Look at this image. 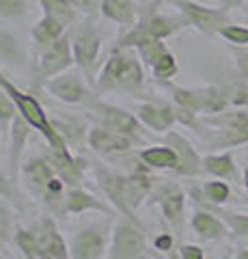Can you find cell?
Listing matches in <instances>:
<instances>
[{
	"label": "cell",
	"instance_id": "1",
	"mask_svg": "<svg viewBox=\"0 0 248 259\" xmlns=\"http://www.w3.org/2000/svg\"><path fill=\"white\" fill-rule=\"evenodd\" d=\"M142 84L145 69L134 48H115L95 80L97 93H136Z\"/></svg>",
	"mask_w": 248,
	"mask_h": 259
},
{
	"label": "cell",
	"instance_id": "2",
	"mask_svg": "<svg viewBox=\"0 0 248 259\" xmlns=\"http://www.w3.org/2000/svg\"><path fill=\"white\" fill-rule=\"evenodd\" d=\"M158 0L149 7L138 18V22L134 24L132 28H127L117 41V48H138L147 41H156V39H169L173 35H177L181 28L190 26L188 20L183 18L181 13L177 15H169V13H162L158 11Z\"/></svg>",
	"mask_w": 248,
	"mask_h": 259
},
{
	"label": "cell",
	"instance_id": "3",
	"mask_svg": "<svg viewBox=\"0 0 248 259\" xmlns=\"http://www.w3.org/2000/svg\"><path fill=\"white\" fill-rule=\"evenodd\" d=\"M0 89H3V91L11 97L13 104H15V108H18V112L28 121L30 125H33V130H37V132L43 136L45 143H47V147L69 149V145L65 143V139H63V136L57 132V127L52 125V119L47 117V112L41 106V102H39L33 93L22 91L20 87H15L11 80L3 74V69H0Z\"/></svg>",
	"mask_w": 248,
	"mask_h": 259
},
{
	"label": "cell",
	"instance_id": "4",
	"mask_svg": "<svg viewBox=\"0 0 248 259\" xmlns=\"http://www.w3.org/2000/svg\"><path fill=\"white\" fill-rule=\"evenodd\" d=\"M113 229L106 223H89L78 229L69 240L71 259H104L108 257Z\"/></svg>",
	"mask_w": 248,
	"mask_h": 259
},
{
	"label": "cell",
	"instance_id": "5",
	"mask_svg": "<svg viewBox=\"0 0 248 259\" xmlns=\"http://www.w3.org/2000/svg\"><path fill=\"white\" fill-rule=\"evenodd\" d=\"M71 50H74V61L82 69L86 82L95 84L102 52V35L91 24H82L71 32Z\"/></svg>",
	"mask_w": 248,
	"mask_h": 259
},
{
	"label": "cell",
	"instance_id": "6",
	"mask_svg": "<svg viewBox=\"0 0 248 259\" xmlns=\"http://www.w3.org/2000/svg\"><path fill=\"white\" fill-rule=\"evenodd\" d=\"M147 238L145 227L134 221H121L113 227L108 259H140L145 255Z\"/></svg>",
	"mask_w": 248,
	"mask_h": 259
},
{
	"label": "cell",
	"instance_id": "7",
	"mask_svg": "<svg viewBox=\"0 0 248 259\" xmlns=\"http://www.w3.org/2000/svg\"><path fill=\"white\" fill-rule=\"evenodd\" d=\"M175 9H177L183 18L188 20L190 26H194L196 30L205 32V35H214V32H220L225 26L231 24L229 11L222 9V7H205L201 3H194V0H177L173 3Z\"/></svg>",
	"mask_w": 248,
	"mask_h": 259
},
{
	"label": "cell",
	"instance_id": "8",
	"mask_svg": "<svg viewBox=\"0 0 248 259\" xmlns=\"http://www.w3.org/2000/svg\"><path fill=\"white\" fill-rule=\"evenodd\" d=\"M74 50H71V35H61L52 46H47L45 50L39 54L37 61V76L43 80H50L54 76H61L74 67Z\"/></svg>",
	"mask_w": 248,
	"mask_h": 259
},
{
	"label": "cell",
	"instance_id": "9",
	"mask_svg": "<svg viewBox=\"0 0 248 259\" xmlns=\"http://www.w3.org/2000/svg\"><path fill=\"white\" fill-rule=\"evenodd\" d=\"M93 173H95V180H97V186L102 188V192L106 194L110 205L117 209V214H121L127 221H134L140 225V221L136 218V212H132L130 205H127V199H125V175L117 173L104 164H95Z\"/></svg>",
	"mask_w": 248,
	"mask_h": 259
},
{
	"label": "cell",
	"instance_id": "10",
	"mask_svg": "<svg viewBox=\"0 0 248 259\" xmlns=\"http://www.w3.org/2000/svg\"><path fill=\"white\" fill-rule=\"evenodd\" d=\"M89 108L100 117V123L104 127H110L115 132L123 134V136H130L134 141H140V121L136 115L127 112L121 106H115V104H106V102H97V100H91L89 102Z\"/></svg>",
	"mask_w": 248,
	"mask_h": 259
},
{
	"label": "cell",
	"instance_id": "11",
	"mask_svg": "<svg viewBox=\"0 0 248 259\" xmlns=\"http://www.w3.org/2000/svg\"><path fill=\"white\" fill-rule=\"evenodd\" d=\"M45 89L50 91L52 97H57L59 102H65V104H89L91 102V91H89L86 78H80L78 74H69V71L45 80Z\"/></svg>",
	"mask_w": 248,
	"mask_h": 259
},
{
	"label": "cell",
	"instance_id": "12",
	"mask_svg": "<svg viewBox=\"0 0 248 259\" xmlns=\"http://www.w3.org/2000/svg\"><path fill=\"white\" fill-rule=\"evenodd\" d=\"M164 145L173 147V151L177 153V168L175 173L181 175V177H196L205 173L203 171V158L199 156V151L192 147V143L186 139L183 134L175 132V130H169L164 132Z\"/></svg>",
	"mask_w": 248,
	"mask_h": 259
},
{
	"label": "cell",
	"instance_id": "13",
	"mask_svg": "<svg viewBox=\"0 0 248 259\" xmlns=\"http://www.w3.org/2000/svg\"><path fill=\"white\" fill-rule=\"evenodd\" d=\"M154 203L162 209L164 218L171 225L179 227L183 223V212H186V194L175 182H162L158 188L151 190Z\"/></svg>",
	"mask_w": 248,
	"mask_h": 259
},
{
	"label": "cell",
	"instance_id": "14",
	"mask_svg": "<svg viewBox=\"0 0 248 259\" xmlns=\"http://www.w3.org/2000/svg\"><path fill=\"white\" fill-rule=\"evenodd\" d=\"M138 141L130 139V136H123L115 132L110 127H104L102 123L91 127L86 132V145L89 149L100 153V156H115V153H123V151H130L134 145Z\"/></svg>",
	"mask_w": 248,
	"mask_h": 259
},
{
	"label": "cell",
	"instance_id": "15",
	"mask_svg": "<svg viewBox=\"0 0 248 259\" xmlns=\"http://www.w3.org/2000/svg\"><path fill=\"white\" fill-rule=\"evenodd\" d=\"M134 115L138 117V121L145 127H149L156 134H164L173 130V125L177 123V112H175L173 104L166 102H142L136 106Z\"/></svg>",
	"mask_w": 248,
	"mask_h": 259
},
{
	"label": "cell",
	"instance_id": "16",
	"mask_svg": "<svg viewBox=\"0 0 248 259\" xmlns=\"http://www.w3.org/2000/svg\"><path fill=\"white\" fill-rule=\"evenodd\" d=\"M37 238H39V248H41V259H71L69 244L63 238L54 218L43 216L39 221Z\"/></svg>",
	"mask_w": 248,
	"mask_h": 259
},
{
	"label": "cell",
	"instance_id": "17",
	"mask_svg": "<svg viewBox=\"0 0 248 259\" xmlns=\"http://www.w3.org/2000/svg\"><path fill=\"white\" fill-rule=\"evenodd\" d=\"M20 175H22V182L26 184V188L33 194H37L39 199H43L47 186L57 177V171H54V166H52V162L47 160V156H37L22 166Z\"/></svg>",
	"mask_w": 248,
	"mask_h": 259
},
{
	"label": "cell",
	"instance_id": "18",
	"mask_svg": "<svg viewBox=\"0 0 248 259\" xmlns=\"http://www.w3.org/2000/svg\"><path fill=\"white\" fill-rule=\"evenodd\" d=\"M63 214H82V212H102L106 216H113L117 209L110 203H104L102 199H97L89 190L80 188V186H71L65 192V201L61 207Z\"/></svg>",
	"mask_w": 248,
	"mask_h": 259
},
{
	"label": "cell",
	"instance_id": "19",
	"mask_svg": "<svg viewBox=\"0 0 248 259\" xmlns=\"http://www.w3.org/2000/svg\"><path fill=\"white\" fill-rule=\"evenodd\" d=\"M30 130H33V125L18 112L9 127V139H11V143H9V177L13 182L18 180V175L22 171V156H24V149H26L28 139H30Z\"/></svg>",
	"mask_w": 248,
	"mask_h": 259
},
{
	"label": "cell",
	"instance_id": "20",
	"mask_svg": "<svg viewBox=\"0 0 248 259\" xmlns=\"http://www.w3.org/2000/svg\"><path fill=\"white\" fill-rule=\"evenodd\" d=\"M47 160L52 162L54 171L67 186H78L82 180V171H84V160L76 158L69 149H47Z\"/></svg>",
	"mask_w": 248,
	"mask_h": 259
},
{
	"label": "cell",
	"instance_id": "21",
	"mask_svg": "<svg viewBox=\"0 0 248 259\" xmlns=\"http://www.w3.org/2000/svg\"><path fill=\"white\" fill-rule=\"evenodd\" d=\"M28 48L20 35L0 28V65L13 69H24L28 65Z\"/></svg>",
	"mask_w": 248,
	"mask_h": 259
},
{
	"label": "cell",
	"instance_id": "22",
	"mask_svg": "<svg viewBox=\"0 0 248 259\" xmlns=\"http://www.w3.org/2000/svg\"><path fill=\"white\" fill-rule=\"evenodd\" d=\"M100 13L123 28H132L138 22V9L134 0H102Z\"/></svg>",
	"mask_w": 248,
	"mask_h": 259
},
{
	"label": "cell",
	"instance_id": "23",
	"mask_svg": "<svg viewBox=\"0 0 248 259\" xmlns=\"http://www.w3.org/2000/svg\"><path fill=\"white\" fill-rule=\"evenodd\" d=\"M190 225H192V229H194V233L199 238L210 240V242L225 240V236L231 231L229 225L222 221V218L214 216L212 212H196L194 216H192Z\"/></svg>",
	"mask_w": 248,
	"mask_h": 259
},
{
	"label": "cell",
	"instance_id": "24",
	"mask_svg": "<svg viewBox=\"0 0 248 259\" xmlns=\"http://www.w3.org/2000/svg\"><path fill=\"white\" fill-rule=\"evenodd\" d=\"M140 162L147 168H154V171H173L177 168V153L173 151V147L169 145H151L138 151Z\"/></svg>",
	"mask_w": 248,
	"mask_h": 259
},
{
	"label": "cell",
	"instance_id": "25",
	"mask_svg": "<svg viewBox=\"0 0 248 259\" xmlns=\"http://www.w3.org/2000/svg\"><path fill=\"white\" fill-rule=\"evenodd\" d=\"M151 190H154V180L149 175L140 171L125 175V199L132 212H136V209L145 203V199L151 197Z\"/></svg>",
	"mask_w": 248,
	"mask_h": 259
},
{
	"label": "cell",
	"instance_id": "26",
	"mask_svg": "<svg viewBox=\"0 0 248 259\" xmlns=\"http://www.w3.org/2000/svg\"><path fill=\"white\" fill-rule=\"evenodd\" d=\"M203 171L214 175L216 180H229L233 182L237 180V164L233 160V153L225 151V153H210L203 158Z\"/></svg>",
	"mask_w": 248,
	"mask_h": 259
},
{
	"label": "cell",
	"instance_id": "27",
	"mask_svg": "<svg viewBox=\"0 0 248 259\" xmlns=\"http://www.w3.org/2000/svg\"><path fill=\"white\" fill-rule=\"evenodd\" d=\"M61 35H65V26H63L61 22H57L54 18H50V15H41L37 22L33 30H30V37H33L35 46L39 48V50H45L47 46H52Z\"/></svg>",
	"mask_w": 248,
	"mask_h": 259
},
{
	"label": "cell",
	"instance_id": "28",
	"mask_svg": "<svg viewBox=\"0 0 248 259\" xmlns=\"http://www.w3.org/2000/svg\"><path fill=\"white\" fill-rule=\"evenodd\" d=\"M199 102H201V112L203 115H218V112L227 110L231 106L227 89L220 87H201L196 89Z\"/></svg>",
	"mask_w": 248,
	"mask_h": 259
},
{
	"label": "cell",
	"instance_id": "29",
	"mask_svg": "<svg viewBox=\"0 0 248 259\" xmlns=\"http://www.w3.org/2000/svg\"><path fill=\"white\" fill-rule=\"evenodd\" d=\"M248 143V130H231L218 127L212 134L205 136V145L210 149H225V147H239Z\"/></svg>",
	"mask_w": 248,
	"mask_h": 259
},
{
	"label": "cell",
	"instance_id": "30",
	"mask_svg": "<svg viewBox=\"0 0 248 259\" xmlns=\"http://www.w3.org/2000/svg\"><path fill=\"white\" fill-rule=\"evenodd\" d=\"M37 3L41 7L43 15H50V18L61 22L65 28L78 20V11L74 9V5L69 0H37Z\"/></svg>",
	"mask_w": 248,
	"mask_h": 259
},
{
	"label": "cell",
	"instance_id": "31",
	"mask_svg": "<svg viewBox=\"0 0 248 259\" xmlns=\"http://www.w3.org/2000/svg\"><path fill=\"white\" fill-rule=\"evenodd\" d=\"M205 125L214 127H231V130H248V110L235 108V110H222L218 115H207L203 119Z\"/></svg>",
	"mask_w": 248,
	"mask_h": 259
},
{
	"label": "cell",
	"instance_id": "32",
	"mask_svg": "<svg viewBox=\"0 0 248 259\" xmlns=\"http://www.w3.org/2000/svg\"><path fill=\"white\" fill-rule=\"evenodd\" d=\"M164 87L171 91L173 97V106L179 110H190V112H201V102H199V93L196 89H183V87H175L169 80L164 82Z\"/></svg>",
	"mask_w": 248,
	"mask_h": 259
},
{
	"label": "cell",
	"instance_id": "33",
	"mask_svg": "<svg viewBox=\"0 0 248 259\" xmlns=\"http://www.w3.org/2000/svg\"><path fill=\"white\" fill-rule=\"evenodd\" d=\"M15 246L22 250L26 259H41V248H39V238L37 229H26V227H15L13 233Z\"/></svg>",
	"mask_w": 248,
	"mask_h": 259
},
{
	"label": "cell",
	"instance_id": "34",
	"mask_svg": "<svg viewBox=\"0 0 248 259\" xmlns=\"http://www.w3.org/2000/svg\"><path fill=\"white\" fill-rule=\"evenodd\" d=\"M52 125L57 127V132L65 139L67 145H71V147H76V145H80V141H86L84 132H89V130L84 127V123L80 119H52Z\"/></svg>",
	"mask_w": 248,
	"mask_h": 259
},
{
	"label": "cell",
	"instance_id": "35",
	"mask_svg": "<svg viewBox=\"0 0 248 259\" xmlns=\"http://www.w3.org/2000/svg\"><path fill=\"white\" fill-rule=\"evenodd\" d=\"M149 71L154 74L156 80H160V82H166V80H171V78L177 76L179 65H177V59H175V54L166 50L154 65H151Z\"/></svg>",
	"mask_w": 248,
	"mask_h": 259
},
{
	"label": "cell",
	"instance_id": "36",
	"mask_svg": "<svg viewBox=\"0 0 248 259\" xmlns=\"http://www.w3.org/2000/svg\"><path fill=\"white\" fill-rule=\"evenodd\" d=\"M203 194L205 199L210 201L214 205H222L227 203L229 197H231V188L225 180H216V182H207L203 184Z\"/></svg>",
	"mask_w": 248,
	"mask_h": 259
},
{
	"label": "cell",
	"instance_id": "37",
	"mask_svg": "<svg viewBox=\"0 0 248 259\" xmlns=\"http://www.w3.org/2000/svg\"><path fill=\"white\" fill-rule=\"evenodd\" d=\"M30 11V0H0V18L22 20Z\"/></svg>",
	"mask_w": 248,
	"mask_h": 259
},
{
	"label": "cell",
	"instance_id": "38",
	"mask_svg": "<svg viewBox=\"0 0 248 259\" xmlns=\"http://www.w3.org/2000/svg\"><path fill=\"white\" fill-rule=\"evenodd\" d=\"M166 50H169V48H166V44L162 41V39H156V41H147V44H142V46L136 48V52H138L140 61H142V65H145L147 69H149L151 65H154Z\"/></svg>",
	"mask_w": 248,
	"mask_h": 259
},
{
	"label": "cell",
	"instance_id": "39",
	"mask_svg": "<svg viewBox=\"0 0 248 259\" xmlns=\"http://www.w3.org/2000/svg\"><path fill=\"white\" fill-rule=\"evenodd\" d=\"M218 35L222 39H227L231 46H237V48H246L248 46V26H239V24L231 22L229 26L222 28Z\"/></svg>",
	"mask_w": 248,
	"mask_h": 259
},
{
	"label": "cell",
	"instance_id": "40",
	"mask_svg": "<svg viewBox=\"0 0 248 259\" xmlns=\"http://www.w3.org/2000/svg\"><path fill=\"white\" fill-rule=\"evenodd\" d=\"M222 221L229 225V229L239 238H248V214H235V212H220Z\"/></svg>",
	"mask_w": 248,
	"mask_h": 259
},
{
	"label": "cell",
	"instance_id": "41",
	"mask_svg": "<svg viewBox=\"0 0 248 259\" xmlns=\"http://www.w3.org/2000/svg\"><path fill=\"white\" fill-rule=\"evenodd\" d=\"M13 223H11V212L5 205H0V248H3L7 242L13 240Z\"/></svg>",
	"mask_w": 248,
	"mask_h": 259
},
{
	"label": "cell",
	"instance_id": "42",
	"mask_svg": "<svg viewBox=\"0 0 248 259\" xmlns=\"http://www.w3.org/2000/svg\"><path fill=\"white\" fill-rule=\"evenodd\" d=\"M231 50H233V56H235V65H237L239 76H242V78H244V82L248 84V50H246V48H237V46H233Z\"/></svg>",
	"mask_w": 248,
	"mask_h": 259
},
{
	"label": "cell",
	"instance_id": "43",
	"mask_svg": "<svg viewBox=\"0 0 248 259\" xmlns=\"http://www.w3.org/2000/svg\"><path fill=\"white\" fill-rule=\"evenodd\" d=\"M227 95H229L231 106L242 108L248 104V89L246 87H231V89H227Z\"/></svg>",
	"mask_w": 248,
	"mask_h": 259
},
{
	"label": "cell",
	"instance_id": "44",
	"mask_svg": "<svg viewBox=\"0 0 248 259\" xmlns=\"http://www.w3.org/2000/svg\"><path fill=\"white\" fill-rule=\"evenodd\" d=\"M74 5L76 11H82V13H95L102 9V0H69Z\"/></svg>",
	"mask_w": 248,
	"mask_h": 259
},
{
	"label": "cell",
	"instance_id": "45",
	"mask_svg": "<svg viewBox=\"0 0 248 259\" xmlns=\"http://www.w3.org/2000/svg\"><path fill=\"white\" fill-rule=\"evenodd\" d=\"M177 253H179L181 259H205L203 248L196 246V244H181Z\"/></svg>",
	"mask_w": 248,
	"mask_h": 259
},
{
	"label": "cell",
	"instance_id": "46",
	"mask_svg": "<svg viewBox=\"0 0 248 259\" xmlns=\"http://www.w3.org/2000/svg\"><path fill=\"white\" fill-rule=\"evenodd\" d=\"M0 197H3V199L15 197V182L11 180L9 175H5V173H0Z\"/></svg>",
	"mask_w": 248,
	"mask_h": 259
},
{
	"label": "cell",
	"instance_id": "47",
	"mask_svg": "<svg viewBox=\"0 0 248 259\" xmlns=\"http://www.w3.org/2000/svg\"><path fill=\"white\" fill-rule=\"evenodd\" d=\"M156 250H162V253H171L173 250V236L171 233H160V236L154 240Z\"/></svg>",
	"mask_w": 248,
	"mask_h": 259
},
{
	"label": "cell",
	"instance_id": "48",
	"mask_svg": "<svg viewBox=\"0 0 248 259\" xmlns=\"http://www.w3.org/2000/svg\"><path fill=\"white\" fill-rule=\"evenodd\" d=\"M244 5V0H220V7L222 9H235V7H242Z\"/></svg>",
	"mask_w": 248,
	"mask_h": 259
},
{
	"label": "cell",
	"instance_id": "49",
	"mask_svg": "<svg viewBox=\"0 0 248 259\" xmlns=\"http://www.w3.org/2000/svg\"><path fill=\"white\" fill-rule=\"evenodd\" d=\"M235 259H248V250H246V248H242V250H237V255H235Z\"/></svg>",
	"mask_w": 248,
	"mask_h": 259
},
{
	"label": "cell",
	"instance_id": "50",
	"mask_svg": "<svg viewBox=\"0 0 248 259\" xmlns=\"http://www.w3.org/2000/svg\"><path fill=\"white\" fill-rule=\"evenodd\" d=\"M244 186H246V190H248V166H246V171H244Z\"/></svg>",
	"mask_w": 248,
	"mask_h": 259
},
{
	"label": "cell",
	"instance_id": "51",
	"mask_svg": "<svg viewBox=\"0 0 248 259\" xmlns=\"http://www.w3.org/2000/svg\"><path fill=\"white\" fill-rule=\"evenodd\" d=\"M169 257H171V259H181V257H179V253H173V250L169 253Z\"/></svg>",
	"mask_w": 248,
	"mask_h": 259
},
{
	"label": "cell",
	"instance_id": "52",
	"mask_svg": "<svg viewBox=\"0 0 248 259\" xmlns=\"http://www.w3.org/2000/svg\"><path fill=\"white\" fill-rule=\"evenodd\" d=\"M171 3H177V0H171Z\"/></svg>",
	"mask_w": 248,
	"mask_h": 259
},
{
	"label": "cell",
	"instance_id": "53",
	"mask_svg": "<svg viewBox=\"0 0 248 259\" xmlns=\"http://www.w3.org/2000/svg\"><path fill=\"white\" fill-rule=\"evenodd\" d=\"M0 259H3V257H0Z\"/></svg>",
	"mask_w": 248,
	"mask_h": 259
}]
</instances>
